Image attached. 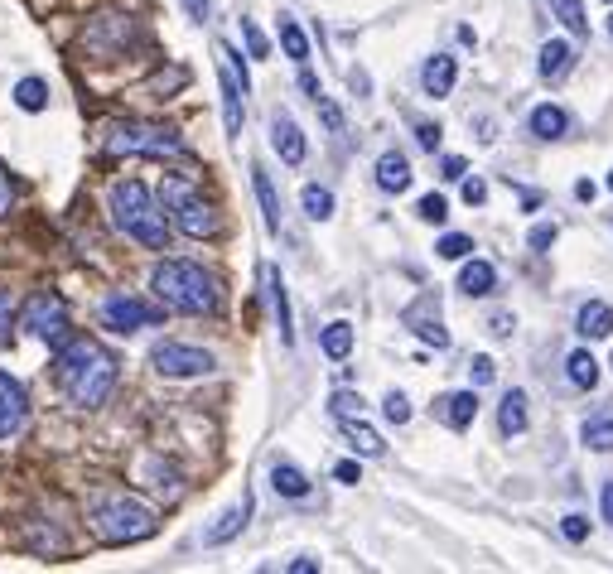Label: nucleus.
<instances>
[{
    "instance_id": "nucleus-49",
    "label": "nucleus",
    "mask_w": 613,
    "mask_h": 574,
    "mask_svg": "<svg viewBox=\"0 0 613 574\" xmlns=\"http://www.w3.org/2000/svg\"><path fill=\"white\" fill-rule=\"evenodd\" d=\"M464 169H469V164L459 160V155H449V160H445V179H464Z\"/></svg>"
},
{
    "instance_id": "nucleus-44",
    "label": "nucleus",
    "mask_w": 613,
    "mask_h": 574,
    "mask_svg": "<svg viewBox=\"0 0 613 574\" xmlns=\"http://www.w3.org/2000/svg\"><path fill=\"white\" fill-rule=\"evenodd\" d=\"M556 242V227L551 222H541V227H531V251H546V246Z\"/></svg>"
},
{
    "instance_id": "nucleus-35",
    "label": "nucleus",
    "mask_w": 613,
    "mask_h": 574,
    "mask_svg": "<svg viewBox=\"0 0 613 574\" xmlns=\"http://www.w3.org/2000/svg\"><path fill=\"white\" fill-rule=\"evenodd\" d=\"M10 333H15V295L0 285V348L10 343Z\"/></svg>"
},
{
    "instance_id": "nucleus-52",
    "label": "nucleus",
    "mask_w": 613,
    "mask_h": 574,
    "mask_svg": "<svg viewBox=\"0 0 613 574\" xmlns=\"http://www.w3.org/2000/svg\"><path fill=\"white\" fill-rule=\"evenodd\" d=\"M290 570H295V574H314V570H319V560H309V555H300V560H290Z\"/></svg>"
},
{
    "instance_id": "nucleus-10",
    "label": "nucleus",
    "mask_w": 613,
    "mask_h": 574,
    "mask_svg": "<svg viewBox=\"0 0 613 574\" xmlns=\"http://www.w3.org/2000/svg\"><path fill=\"white\" fill-rule=\"evenodd\" d=\"M218 92H223V126L227 136H242V121H247V107H242V97H247V82L232 73V63H218Z\"/></svg>"
},
{
    "instance_id": "nucleus-50",
    "label": "nucleus",
    "mask_w": 613,
    "mask_h": 574,
    "mask_svg": "<svg viewBox=\"0 0 613 574\" xmlns=\"http://www.w3.org/2000/svg\"><path fill=\"white\" fill-rule=\"evenodd\" d=\"M334 473H338V483H358V464H353V459H348V464H338Z\"/></svg>"
},
{
    "instance_id": "nucleus-55",
    "label": "nucleus",
    "mask_w": 613,
    "mask_h": 574,
    "mask_svg": "<svg viewBox=\"0 0 613 574\" xmlns=\"http://www.w3.org/2000/svg\"><path fill=\"white\" fill-rule=\"evenodd\" d=\"M609 29H613V15H609Z\"/></svg>"
},
{
    "instance_id": "nucleus-14",
    "label": "nucleus",
    "mask_w": 613,
    "mask_h": 574,
    "mask_svg": "<svg viewBox=\"0 0 613 574\" xmlns=\"http://www.w3.org/2000/svg\"><path fill=\"white\" fill-rule=\"evenodd\" d=\"M271 145H276V155L285 164H300V160H305V150H309L305 136H300V126H295L285 111H276V116H271Z\"/></svg>"
},
{
    "instance_id": "nucleus-41",
    "label": "nucleus",
    "mask_w": 613,
    "mask_h": 574,
    "mask_svg": "<svg viewBox=\"0 0 613 574\" xmlns=\"http://www.w3.org/2000/svg\"><path fill=\"white\" fill-rule=\"evenodd\" d=\"M15 208V179H10V169L0 164V218Z\"/></svg>"
},
{
    "instance_id": "nucleus-4",
    "label": "nucleus",
    "mask_w": 613,
    "mask_h": 574,
    "mask_svg": "<svg viewBox=\"0 0 613 574\" xmlns=\"http://www.w3.org/2000/svg\"><path fill=\"white\" fill-rule=\"evenodd\" d=\"M92 531L107 546H136L145 536H155V512L136 497H126V492H112L92 507Z\"/></svg>"
},
{
    "instance_id": "nucleus-39",
    "label": "nucleus",
    "mask_w": 613,
    "mask_h": 574,
    "mask_svg": "<svg viewBox=\"0 0 613 574\" xmlns=\"http://www.w3.org/2000/svg\"><path fill=\"white\" fill-rule=\"evenodd\" d=\"M382 410H387V420H391V425H406V420H411V401H406L401 391H391L387 401H382Z\"/></svg>"
},
{
    "instance_id": "nucleus-22",
    "label": "nucleus",
    "mask_w": 613,
    "mask_h": 574,
    "mask_svg": "<svg viewBox=\"0 0 613 574\" xmlns=\"http://www.w3.org/2000/svg\"><path fill=\"white\" fill-rule=\"evenodd\" d=\"M251 184H256V198H261V218H266V232H280V198H276V184L271 174L256 164L251 169Z\"/></svg>"
},
{
    "instance_id": "nucleus-30",
    "label": "nucleus",
    "mask_w": 613,
    "mask_h": 574,
    "mask_svg": "<svg viewBox=\"0 0 613 574\" xmlns=\"http://www.w3.org/2000/svg\"><path fill=\"white\" fill-rule=\"evenodd\" d=\"M541 78H565L570 73V44L565 39H551V44H541Z\"/></svg>"
},
{
    "instance_id": "nucleus-21",
    "label": "nucleus",
    "mask_w": 613,
    "mask_h": 574,
    "mask_svg": "<svg viewBox=\"0 0 613 574\" xmlns=\"http://www.w3.org/2000/svg\"><path fill=\"white\" fill-rule=\"evenodd\" d=\"M575 328H580L585 338H609V333H613V309L604 300L580 304V319H575Z\"/></svg>"
},
{
    "instance_id": "nucleus-15",
    "label": "nucleus",
    "mask_w": 613,
    "mask_h": 574,
    "mask_svg": "<svg viewBox=\"0 0 613 574\" xmlns=\"http://www.w3.org/2000/svg\"><path fill=\"white\" fill-rule=\"evenodd\" d=\"M266 290H271V319H276L280 343L290 348V343H295V328H290V295H285V275H280V266H266Z\"/></svg>"
},
{
    "instance_id": "nucleus-11",
    "label": "nucleus",
    "mask_w": 613,
    "mask_h": 574,
    "mask_svg": "<svg viewBox=\"0 0 613 574\" xmlns=\"http://www.w3.org/2000/svg\"><path fill=\"white\" fill-rule=\"evenodd\" d=\"M29 420V396L10 372H0V439H10Z\"/></svg>"
},
{
    "instance_id": "nucleus-16",
    "label": "nucleus",
    "mask_w": 613,
    "mask_h": 574,
    "mask_svg": "<svg viewBox=\"0 0 613 574\" xmlns=\"http://www.w3.org/2000/svg\"><path fill=\"white\" fill-rule=\"evenodd\" d=\"M247 517H251V497L242 492V502H237V507H227L223 517H218V526H208V531H203V541H208V546H227V541L247 526Z\"/></svg>"
},
{
    "instance_id": "nucleus-23",
    "label": "nucleus",
    "mask_w": 613,
    "mask_h": 574,
    "mask_svg": "<svg viewBox=\"0 0 613 574\" xmlns=\"http://www.w3.org/2000/svg\"><path fill=\"white\" fill-rule=\"evenodd\" d=\"M565 131H570V116H565L560 107H551V102H546V107L531 111V136H536V140H560Z\"/></svg>"
},
{
    "instance_id": "nucleus-40",
    "label": "nucleus",
    "mask_w": 613,
    "mask_h": 574,
    "mask_svg": "<svg viewBox=\"0 0 613 574\" xmlns=\"http://www.w3.org/2000/svg\"><path fill=\"white\" fill-rule=\"evenodd\" d=\"M242 39H247V49H251V58H266V34L251 25V20H242Z\"/></svg>"
},
{
    "instance_id": "nucleus-36",
    "label": "nucleus",
    "mask_w": 613,
    "mask_h": 574,
    "mask_svg": "<svg viewBox=\"0 0 613 574\" xmlns=\"http://www.w3.org/2000/svg\"><path fill=\"white\" fill-rule=\"evenodd\" d=\"M420 218L425 222H445L449 218V203L445 198H440V193H425V198H420V208H416Z\"/></svg>"
},
{
    "instance_id": "nucleus-32",
    "label": "nucleus",
    "mask_w": 613,
    "mask_h": 574,
    "mask_svg": "<svg viewBox=\"0 0 613 574\" xmlns=\"http://www.w3.org/2000/svg\"><path fill=\"white\" fill-rule=\"evenodd\" d=\"M15 102H20V111H44L49 107V82L25 78L20 87H15Z\"/></svg>"
},
{
    "instance_id": "nucleus-3",
    "label": "nucleus",
    "mask_w": 613,
    "mask_h": 574,
    "mask_svg": "<svg viewBox=\"0 0 613 574\" xmlns=\"http://www.w3.org/2000/svg\"><path fill=\"white\" fill-rule=\"evenodd\" d=\"M112 218L126 237H136L140 246L160 251L169 242V222H165V203H155V193L145 189L140 179H121L112 189Z\"/></svg>"
},
{
    "instance_id": "nucleus-20",
    "label": "nucleus",
    "mask_w": 613,
    "mask_h": 574,
    "mask_svg": "<svg viewBox=\"0 0 613 574\" xmlns=\"http://www.w3.org/2000/svg\"><path fill=\"white\" fill-rule=\"evenodd\" d=\"M580 439H585V449H594V454H613V410L589 415L585 425H580Z\"/></svg>"
},
{
    "instance_id": "nucleus-2",
    "label": "nucleus",
    "mask_w": 613,
    "mask_h": 574,
    "mask_svg": "<svg viewBox=\"0 0 613 574\" xmlns=\"http://www.w3.org/2000/svg\"><path fill=\"white\" fill-rule=\"evenodd\" d=\"M150 285H155L160 304L174 314H213L218 309V280L194 261H160Z\"/></svg>"
},
{
    "instance_id": "nucleus-18",
    "label": "nucleus",
    "mask_w": 613,
    "mask_h": 574,
    "mask_svg": "<svg viewBox=\"0 0 613 574\" xmlns=\"http://www.w3.org/2000/svg\"><path fill=\"white\" fill-rule=\"evenodd\" d=\"M531 425V410H527V391H507L498 406V430L502 435H522Z\"/></svg>"
},
{
    "instance_id": "nucleus-34",
    "label": "nucleus",
    "mask_w": 613,
    "mask_h": 574,
    "mask_svg": "<svg viewBox=\"0 0 613 574\" xmlns=\"http://www.w3.org/2000/svg\"><path fill=\"white\" fill-rule=\"evenodd\" d=\"M435 251H440L445 261H464V256L474 251V242H469L464 232H449V237H440V246H435Z\"/></svg>"
},
{
    "instance_id": "nucleus-42",
    "label": "nucleus",
    "mask_w": 613,
    "mask_h": 574,
    "mask_svg": "<svg viewBox=\"0 0 613 574\" xmlns=\"http://www.w3.org/2000/svg\"><path fill=\"white\" fill-rule=\"evenodd\" d=\"M469 377H474V386H488L493 377H498V367H493V357H474V367H469Z\"/></svg>"
},
{
    "instance_id": "nucleus-13",
    "label": "nucleus",
    "mask_w": 613,
    "mask_h": 574,
    "mask_svg": "<svg viewBox=\"0 0 613 574\" xmlns=\"http://www.w3.org/2000/svg\"><path fill=\"white\" fill-rule=\"evenodd\" d=\"M454 78H459V63L449 54L425 58V68H420V87H425V97H435V102L454 92Z\"/></svg>"
},
{
    "instance_id": "nucleus-33",
    "label": "nucleus",
    "mask_w": 613,
    "mask_h": 574,
    "mask_svg": "<svg viewBox=\"0 0 613 574\" xmlns=\"http://www.w3.org/2000/svg\"><path fill=\"white\" fill-rule=\"evenodd\" d=\"M300 203H305V213H309L314 222L334 218V193H329V189H319V184H309V189L300 193Z\"/></svg>"
},
{
    "instance_id": "nucleus-43",
    "label": "nucleus",
    "mask_w": 613,
    "mask_h": 574,
    "mask_svg": "<svg viewBox=\"0 0 613 574\" xmlns=\"http://www.w3.org/2000/svg\"><path fill=\"white\" fill-rule=\"evenodd\" d=\"M560 531H565V541H585V536H589V521L575 512V517H565V526H560Z\"/></svg>"
},
{
    "instance_id": "nucleus-51",
    "label": "nucleus",
    "mask_w": 613,
    "mask_h": 574,
    "mask_svg": "<svg viewBox=\"0 0 613 574\" xmlns=\"http://www.w3.org/2000/svg\"><path fill=\"white\" fill-rule=\"evenodd\" d=\"M599 507H604V521H613V483H604V492H599Z\"/></svg>"
},
{
    "instance_id": "nucleus-8",
    "label": "nucleus",
    "mask_w": 613,
    "mask_h": 574,
    "mask_svg": "<svg viewBox=\"0 0 613 574\" xmlns=\"http://www.w3.org/2000/svg\"><path fill=\"white\" fill-rule=\"evenodd\" d=\"M155 372L160 377H174V382H184V377H208L213 372V353H203V348H189V343H160L155 353Z\"/></svg>"
},
{
    "instance_id": "nucleus-37",
    "label": "nucleus",
    "mask_w": 613,
    "mask_h": 574,
    "mask_svg": "<svg viewBox=\"0 0 613 574\" xmlns=\"http://www.w3.org/2000/svg\"><path fill=\"white\" fill-rule=\"evenodd\" d=\"M314 107H319V121H324V126H329V131H343V111L334 107V97H324V92H319V97H314Z\"/></svg>"
},
{
    "instance_id": "nucleus-56",
    "label": "nucleus",
    "mask_w": 613,
    "mask_h": 574,
    "mask_svg": "<svg viewBox=\"0 0 613 574\" xmlns=\"http://www.w3.org/2000/svg\"><path fill=\"white\" fill-rule=\"evenodd\" d=\"M609 367H613V362H609Z\"/></svg>"
},
{
    "instance_id": "nucleus-1",
    "label": "nucleus",
    "mask_w": 613,
    "mask_h": 574,
    "mask_svg": "<svg viewBox=\"0 0 613 574\" xmlns=\"http://www.w3.org/2000/svg\"><path fill=\"white\" fill-rule=\"evenodd\" d=\"M54 377L73 406L92 410L112 396L116 357L97 338H68V343H58V353H54Z\"/></svg>"
},
{
    "instance_id": "nucleus-26",
    "label": "nucleus",
    "mask_w": 613,
    "mask_h": 574,
    "mask_svg": "<svg viewBox=\"0 0 613 574\" xmlns=\"http://www.w3.org/2000/svg\"><path fill=\"white\" fill-rule=\"evenodd\" d=\"M493 285H498V271H493L488 261H464V271H459V290H464V295L478 300V295H488Z\"/></svg>"
},
{
    "instance_id": "nucleus-48",
    "label": "nucleus",
    "mask_w": 613,
    "mask_h": 574,
    "mask_svg": "<svg viewBox=\"0 0 613 574\" xmlns=\"http://www.w3.org/2000/svg\"><path fill=\"white\" fill-rule=\"evenodd\" d=\"M300 87H305V92H309V102H314V97H319V92H324V87H319V78H314V73H309V68H300Z\"/></svg>"
},
{
    "instance_id": "nucleus-54",
    "label": "nucleus",
    "mask_w": 613,
    "mask_h": 574,
    "mask_svg": "<svg viewBox=\"0 0 613 574\" xmlns=\"http://www.w3.org/2000/svg\"><path fill=\"white\" fill-rule=\"evenodd\" d=\"M609 189H613V169H609Z\"/></svg>"
},
{
    "instance_id": "nucleus-47",
    "label": "nucleus",
    "mask_w": 613,
    "mask_h": 574,
    "mask_svg": "<svg viewBox=\"0 0 613 574\" xmlns=\"http://www.w3.org/2000/svg\"><path fill=\"white\" fill-rule=\"evenodd\" d=\"M416 136H420V145H425V150H435V145H440V126H430V121H425Z\"/></svg>"
},
{
    "instance_id": "nucleus-5",
    "label": "nucleus",
    "mask_w": 613,
    "mask_h": 574,
    "mask_svg": "<svg viewBox=\"0 0 613 574\" xmlns=\"http://www.w3.org/2000/svg\"><path fill=\"white\" fill-rule=\"evenodd\" d=\"M107 155H155V160H189V145L165 131V126H145V121H121L107 131Z\"/></svg>"
},
{
    "instance_id": "nucleus-53",
    "label": "nucleus",
    "mask_w": 613,
    "mask_h": 574,
    "mask_svg": "<svg viewBox=\"0 0 613 574\" xmlns=\"http://www.w3.org/2000/svg\"><path fill=\"white\" fill-rule=\"evenodd\" d=\"M493 333H498V338H507V333H512V314H498V319H493Z\"/></svg>"
},
{
    "instance_id": "nucleus-19",
    "label": "nucleus",
    "mask_w": 613,
    "mask_h": 574,
    "mask_svg": "<svg viewBox=\"0 0 613 574\" xmlns=\"http://www.w3.org/2000/svg\"><path fill=\"white\" fill-rule=\"evenodd\" d=\"M377 184H382L387 193H406V189H411V164H406V155L387 150V155L377 160Z\"/></svg>"
},
{
    "instance_id": "nucleus-27",
    "label": "nucleus",
    "mask_w": 613,
    "mask_h": 574,
    "mask_svg": "<svg viewBox=\"0 0 613 574\" xmlns=\"http://www.w3.org/2000/svg\"><path fill=\"white\" fill-rule=\"evenodd\" d=\"M565 377L580 386V391H594V386H599V362H594L585 348H575V353L565 357Z\"/></svg>"
},
{
    "instance_id": "nucleus-6",
    "label": "nucleus",
    "mask_w": 613,
    "mask_h": 574,
    "mask_svg": "<svg viewBox=\"0 0 613 574\" xmlns=\"http://www.w3.org/2000/svg\"><path fill=\"white\" fill-rule=\"evenodd\" d=\"M160 203H165V213L174 218L179 232H189V237H213L218 232V213L208 208V198L189 184V179H165V189H160Z\"/></svg>"
},
{
    "instance_id": "nucleus-9",
    "label": "nucleus",
    "mask_w": 613,
    "mask_h": 574,
    "mask_svg": "<svg viewBox=\"0 0 613 574\" xmlns=\"http://www.w3.org/2000/svg\"><path fill=\"white\" fill-rule=\"evenodd\" d=\"M160 314H165V309L136 300V295H112V300L102 304V324L112 328V333H136V328H150V324H160Z\"/></svg>"
},
{
    "instance_id": "nucleus-12",
    "label": "nucleus",
    "mask_w": 613,
    "mask_h": 574,
    "mask_svg": "<svg viewBox=\"0 0 613 574\" xmlns=\"http://www.w3.org/2000/svg\"><path fill=\"white\" fill-rule=\"evenodd\" d=\"M406 324L416 328L430 348H449V333H445V324H440V300H435V295H425L416 309H406Z\"/></svg>"
},
{
    "instance_id": "nucleus-46",
    "label": "nucleus",
    "mask_w": 613,
    "mask_h": 574,
    "mask_svg": "<svg viewBox=\"0 0 613 574\" xmlns=\"http://www.w3.org/2000/svg\"><path fill=\"white\" fill-rule=\"evenodd\" d=\"M483 198H488V184H483V179H469V184H464V203H483Z\"/></svg>"
},
{
    "instance_id": "nucleus-25",
    "label": "nucleus",
    "mask_w": 613,
    "mask_h": 574,
    "mask_svg": "<svg viewBox=\"0 0 613 574\" xmlns=\"http://www.w3.org/2000/svg\"><path fill=\"white\" fill-rule=\"evenodd\" d=\"M343 435L353 439V449H358L363 459H382V454H387V444H382V435H377L372 425H363V420H353V415L343 420Z\"/></svg>"
},
{
    "instance_id": "nucleus-38",
    "label": "nucleus",
    "mask_w": 613,
    "mask_h": 574,
    "mask_svg": "<svg viewBox=\"0 0 613 574\" xmlns=\"http://www.w3.org/2000/svg\"><path fill=\"white\" fill-rule=\"evenodd\" d=\"M334 415L338 420H348V415H363V396H353V391H334Z\"/></svg>"
},
{
    "instance_id": "nucleus-24",
    "label": "nucleus",
    "mask_w": 613,
    "mask_h": 574,
    "mask_svg": "<svg viewBox=\"0 0 613 574\" xmlns=\"http://www.w3.org/2000/svg\"><path fill=\"white\" fill-rule=\"evenodd\" d=\"M271 488H276L280 497H309V478L290 464V459H276V464H271Z\"/></svg>"
},
{
    "instance_id": "nucleus-28",
    "label": "nucleus",
    "mask_w": 613,
    "mask_h": 574,
    "mask_svg": "<svg viewBox=\"0 0 613 574\" xmlns=\"http://www.w3.org/2000/svg\"><path fill=\"white\" fill-rule=\"evenodd\" d=\"M551 5V15H556L560 25L570 29L575 39H585L589 34V20H585V0H546Z\"/></svg>"
},
{
    "instance_id": "nucleus-29",
    "label": "nucleus",
    "mask_w": 613,
    "mask_h": 574,
    "mask_svg": "<svg viewBox=\"0 0 613 574\" xmlns=\"http://www.w3.org/2000/svg\"><path fill=\"white\" fill-rule=\"evenodd\" d=\"M319 348H324V353L334 357V362H343V357L353 353V324H343V319H334V324H329L324 333H319Z\"/></svg>"
},
{
    "instance_id": "nucleus-7",
    "label": "nucleus",
    "mask_w": 613,
    "mask_h": 574,
    "mask_svg": "<svg viewBox=\"0 0 613 574\" xmlns=\"http://www.w3.org/2000/svg\"><path fill=\"white\" fill-rule=\"evenodd\" d=\"M20 324H25L34 338H44L49 348H58V343H68V304H63V295H54V290H34L25 304V314H20Z\"/></svg>"
},
{
    "instance_id": "nucleus-31",
    "label": "nucleus",
    "mask_w": 613,
    "mask_h": 574,
    "mask_svg": "<svg viewBox=\"0 0 613 574\" xmlns=\"http://www.w3.org/2000/svg\"><path fill=\"white\" fill-rule=\"evenodd\" d=\"M280 44H285V58H295L300 68L309 63V39H305V29L295 25L290 15H280Z\"/></svg>"
},
{
    "instance_id": "nucleus-17",
    "label": "nucleus",
    "mask_w": 613,
    "mask_h": 574,
    "mask_svg": "<svg viewBox=\"0 0 613 574\" xmlns=\"http://www.w3.org/2000/svg\"><path fill=\"white\" fill-rule=\"evenodd\" d=\"M478 415V396L474 391H454V396H445L440 401V420H445L449 430H469Z\"/></svg>"
},
{
    "instance_id": "nucleus-45",
    "label": "nucleus",
    "mask_w": 613,
    "mask_h": 574,
    "mask_svg": "<svg viewBox=\"0 0 613 574\" xmlns=\"http://www.w3.org/2000/svg\"><path fill=\"white\" fill-rule=\"evenodd\" d=\"M184 10H189V20H208V10H213V0H184Z\"/></svg>"
}]
</instances>
